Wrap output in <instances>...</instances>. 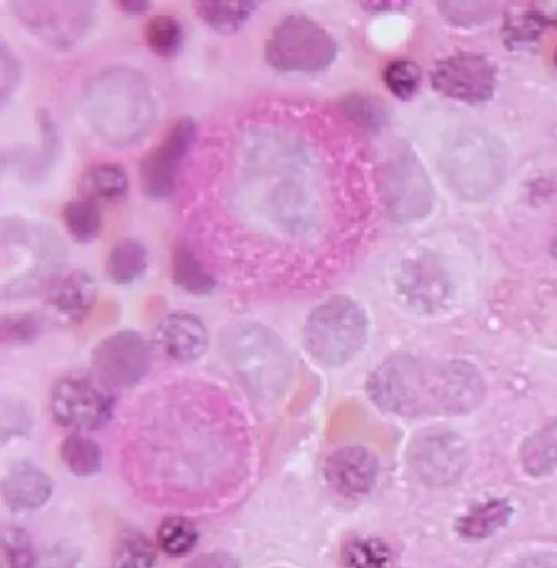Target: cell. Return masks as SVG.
<instances>
[{"instance_id": "1", "label": "cell", "mask_w": 557, "mask_h": 568, "mask_svg": "<svg viewBox=\"0 0 557 568\" xmlns=\"http://www.w3.org/2000/svg\"><path fill=\"white\" fill-rule=\"evenodd\" d=\"M252 123L234 142L233 162L224 185L227 204L262 234L307 247L320 224L314 200V165L306 138L293 128Z\"/></svg>"}, {"instance_id": "2", "label": "cell", "mask_w": 557, "mask_h": 568, "mask_svg": "<svg viewBox=\"0 0 557 568\" xmlns=\"http://www.w3.org/2000/svg\"><path fill=\"white\" fill-rule=\"evenodd\" d=\"M366 387L382 410L407 418L469 414L486 397V383L470 363H431L411 355L387 358Z\"/></svg>"}, {"instance_id": "3", "label": "cell", "mask_w": 557, "mask_h": 568, "mask_svg": "<svg viewBox=\"0 0 557 568\" xmlns=\"http://www.w3.org/2000/svg\"><path fill=\"white\" fill-rule=\"evenodd\" d=\"M82 110L95 134L115 148L143 140L154 126L158 102L140 71L112 68L89 79Z\"/></svg>"}, {"instance_id": "4", "label": "cell", "mask_w": 557, "mask_h": 568, "mask_svg": "<svg viewBox=\"0 0 557 568\" xmlns=\"http://www.w3.org/2000/svg\"><path fill=\"white\" fill-rule=\"evenodd\" d=\"M221 349L252 393L276 397L288 386L292 359L278 335L259 324H239L221 335Z\"/></svg>"}, {"instance_id": "5", "label": "cell", "mask_w": 557, "mask_h": 568, "mask_svg": "<svg viewBox=\"0 0 557 568\" xmlns=\"http://www.w3.org/2000/svg\"><path fill=\"white\" fill-rule=\"evenodd\" d=\"M504 144L483 130H465L443 148L440 168L463 200L479 201L496 192L504 179Z\"/></svg>"}, {"instance_id": "6", "label": "cell", "mask_w": 557, "mask_h": 568, "mask_svg": "<svg viewBox=\"0 0 557 568\" xmlns=\"http://www.w3.org/2000/svg\"><path fill=\"white\" fill-rule=\"evenodd\" d=\"M368 338L365 311L351 297H332L307 317L304 343L324 366H342L355 358Z\"/></svg>"}, {"instance_id": "7", "label": "cell", "mask_w": 557, "mask_h": 568, "mask_svg": "<svg viewBox=\"0 0 557 568\" xmlns=\"http://www.w3.org/2000/svg\"><path fill=\"white\" fill-rule=\"evenodd\" d=\"M337 57L334 37L303 13L285 17L265 43V61L280 72H323Z\"/></svg>"}, {"instance_id": "8", "label": "cell", "mask_w": 557, "mask_h": 568, "mask_svg": "<svg viewBox=\"0 0 557 568\" xmlns=\"http://www.w3.org/2000/svg\"><path fill=\"white\" fill-rule=\"evenodd\" d=\"M2 254L3 268H27L26 280L17 291L19 294L29 293L31 287L54 278L65 248L50 227L20 217H6L2 221Z\"/></svg>"}, {"instance_id": "9", "label": "cell", "mask_w": 557, "mask_h": 568, "mask_svg": "<svg viewBox=\"0 0 557 568\" xmlns=\"http://www.w3.org/2000/svg\"><path fill=\"white\" fill-rule=\"evenodd\" d=\"M379 193L391 220L414 223L431 214L434 186L422 162L409 151L399 152L379 172Z\"/></svg>"}, {"instance_id": "10", "label": "cell", "mask_w": 557, "mask_h": 568, "mask_svg": "<svg viewBox=\"0 0 557 568\" xmlns=\"http://www.w3.org/2000/svg\"><path fill=\"white\" fill-rule=\"evenodd\" d=\"M92 365L107 389H131L151 371L152 348L138 332H118L97 345Z\"/></svg>"}, {"instance_id": "11", "label": "cell", "mask_w": 557, "mask_h": 568, "mask_svg": "<svg viewBox=\"0 0 557 568\" xmlns=\"http://www.w3.org/2000/svg\"><path fill=\"white\" fill-rule=\"evenodd\" d=\"M20 22L53 47L71 48L93 23L90 2H13Z\"/></svg>"}, {"instance_id": "12", "label": "cell", "mask_w": 557, "mask_h": 568, "mask_svg": "<svg viewBox=\"0 0 557 568\" xmlns=\"http://www.w3.org/2000/svg\"><path fill=\"white\" fill-rule=\"evenodd\" d=\"M468 460L465 439L448 429L422 433L411 445L412 469L431 487L455 484L468 467Z\"/></svg>"}, {"instance_id": "13", "label": "cell", "mask_w": 557, "mask_h": 568, "mask_svg": "<svg viewBox=\"0 0 557 568\" xmlns=\"http://www.w3.org/2000/svg\"><path fill=\"white\" fill-rule=\"evenodd\" d=\"M199 126L192 118H180L161 144L144 155L140 164L143 192L151 199H168L175 190L182 162L192 151Z\"/></svg>"}, {"instance_id": "14", "label": "cell", "mask_w": 557, "mask_h": 568, "mask_svg": "<svg viewBox=\"0 0 557 568\" xmlns=\"http://www.w3.org/2000/svg\"><path fill=\"white\" fill-rule=\"evenodd\" d=\"M432 85L448 99L484 103L493 99L496 92L497 69L483 54H453L435 65L432 71Z\"/></svg>"}, {"instance_id": "15", "label": "cell", "mask_w": 557, "mask_h": 568, "mask_svg": "<svg viewBox=\"0 0 557 568\" xmlns=\"http://www.w3.org/2000/svg\"><path fill=\"white\" fill-rule=\"evenodd\" d=\"M51 414L65 428H99L113 414V397L88 377H64L51 393Z\"/></svg>"}, {"instance_id": "16", "label": "cell", "mask_w": 557, "mask_h": 568, "mask_svg": "<svg viewBox=\"0 0 557 568\" xmlns=\"http://www.w3.org/2000/svg\"><path fill=\"white\" fill-rule=\"evenodd\" d=\"M327 483L344 497H359L375 487L378 460L362 446H345L328 456L325 463Z\"/></svg>"}, {"instance_id": "17", "label": "cell", "mask_w": 557, "mask_h": 568, "mask_svg": "<svg viewBox=\"0 0 557 568\" xmlns=\"http://www.w3.org/2000/svg\"><path fill=\"white\" fill-rule=\"evenodd\" d=\"M401 290L411 306L422 313H435L452 297V283L435 260L422 258L409 263L401 278Z\"/></svg>"}, {"instance_id": "18", "label": "cell", "mask_w": 557, "mask_h": 568, "mask_svg": "<svg viewBox=\"0 0 557 568\" xmlns=\"http://www.w3.org/2000/svg\"><path fill=\"white\" fill-rule=\"evenodd\" d=\"M155 342L171 359L180 363L195 362L205 355L207 332L196 315L169 314L155 328Z\"/></svg>"}, {"instance_id": "19", "label": "cell", "mask_w": 557, "mask_h": 568, "mask_svg": "<svg viewBox=\"0 0 557 568\" xmlns=\"http://www.w3.org/2000/svg\"><path fill=\"white\" fill-rule=\"evenodd\" d=\"M2 491L7 505L12 510L31 511L43 507L50 500L53 487L50 477L43 470L38 469L29 460H23L9 470L2 484Z\"/></svg>"}, {"instance_id": "20", "label": "cell", "mask_w": 557, "mask_h": 568, "mask_svg": "<svg viewBox=\"0 0 557 568\" xmlns=\"http://www.w3.org/2000/svg\"><path fill=\"white\" fill-rule=\"evenodd\" d=\"M97 300V283L89 273L72 272L53 282L48 304L69 321L79 322L92 310Z\"/></svg>"}, {"instance_id": "21", "label": "cell", "mask_w": 557, "mask_h": 568, "mask_svg": "<svg viewBox=\"0 0 557 568\" xmlns=\"http://www.w3.org/2000/svg\"><path fill=\"white\" fill-rule=\"evenodd\" d=\"M259 2L249 0H206L196 2L195 12L206 27L221 34L235 33L257 12Z\"/></svg>"}, {"instance_id": "22", "label": "cell", "mask_w": 557, "mask_h": 568, "mask_svg": "<svg viewBox=\"0 0 557 568\" xmlns=\"http://www.w3.org/2000/svg\"><path fill=\"white\" fill-rule=\"evenodd\" d=\"M514 508L507 500H489L470 508L456 521V532L462 538L476 540L486 539L508 525Z\"/></svg>"}, {"instance_id": "23", "label": "cell", "mask_w": 557, "mask_h": 568, "mask_svg": "<svg viewBox=\"0 0 557 568\" xmlns=\"http://www.w3.org/2000/svg\"><path fill=\"white\" fill-rule=\"evenodd\" d=\"M172 275L176 286L199 296L213 293L217 286L216 278L207 272L192 245L185 241L175 244L174 255H172Z\"/></svg>"}, {"instance_id": "24", "label": "cell", "mask_w": 557, "mask_h": 568, "mask_svg": "<svg viewBox=\"0 0 557 568\" xmlns=\"http://www.w3.org/2000/svg\"><path fill=\"white\" fill-rule=\"evenodd\" d=\"M521 466L533 477L549 476L557 467V418L525 439Z\"/></svg>"}, {"instance_id": "25", "label": "cell", "mask_w": 557, "mask_h": 568, "mask_svg": "<svg viewBox=\"0 0 557 568\" xmlns=\"http://www.w3.org/2000/svg\"><path fill=\"white\" fill-rule=\"evenodd\" d=\"M148 270V251L140 241L117 242L107 258V272L117 284H131L143 278Z\"/></svg>"}, {"instance_id": "26", "label": "cell", "mask_w": 557, "mask_h": 568, "mask_svg": "<svg viewBox=\"0 0 557 568\" xmlns=\"http://www.w3.org/2000/svg\"><path fill=\"white\" fill-rule=\"evenodd\" d=\"M128 186L130 180L126 171L113 162L92 165L82 179L84 199L93 201H120L126 196Z\"/></svg>"}, {"instance_id": "27", "label": "cell", "mask_w": 557, "mask_h": 568, "mask_svg": "<svg viewBox=\"0 0 557 568\" xmlns=\"http://www.w3.org/2000/svg\"><path fill=\"white\" fill-rule=\"evenodd\" d=\"M61 216L69 235L79 244L97 241L102 232V213L97 206V201L84 199V196L69 201L62 207Z\"/></svg>"}, {"instance_id": "28", "label": "cell", "mask_w": 557, "mask_h": 568, "mask_svg": "<svg viewBox=\"0 0 557 568\" xmlns=\"http://www.w3.org/2000/svg\"><path fill=\"white\" fill-rule=\"evenodd\" d=\"M61 457L65 467L75 476H93L102 469V449L82 433H72L64 439Z\"/></svg>"}, {"instance_id": "29", "label": "cell", "mask_w": 557, "mask_h": 568, "mask_svg": "<svg viewBox=\"0 0 557 568\" xmlns=\"http://www.w3.org/2000/svg\"><path fill=\"white\" fill-rule=\"evenodd\" d=\"M38 124H40L41 141H43L40 154H31V161L22 164V179L29 183H38L47 179L58 154L57 126L44 110L41 112L38 110Z\"/></svg>"}, {"instance_id": "30", "label": "cell", "mask_w": 557, "mask_h": 568, "mask_svg": "<svg viewBox=\"0 0 557 568\" xmlns=\"http://www.w3.org/2000/svg\"><path fill=\"white\" fill-rule=\"evenodd\" d=\"M144 38L152 54L172 59L182 50L185 31L175 17L158 16L149 20Z\"/></svg>"}, {"instance_id": "31", "label": "cell", "mask_w": 557, "mask_h": 568, "mask_svg": "<svg viewBox=\"0 0 557 568\" xmlns=\"http://www.w3.org/2000/svg\"><path fill=\"white\" fill-rule=\"evenodd\" d=\"M155 564L158 554L146 536L138 531H126L120 536L113 550V567L154 568Z\"/></svg>"}, {"instance_id": "32", "label": "cell", "mask_w": 557, "mask_h": 568, "mask_svg": "<svg viewBox=\"0 0 557 568\" xmlns=\"http://www.w3.org/2000/svg\"><path fill=\"white\" fill-rule=\"evenodd\" d=\"M158 540L168 556L183 557L195 549L199 531L192 521L185 518H168L159 526Z\"/></svg>"}, {"instance_id": "33", "label": "cell", "mask_w": 557, "mask_h": 568, "mask_svg": "<svg viewBox=\"0 0 557 568\" xmlns=\"http://www.w3.org/2000/svg\"><path fill=\"white\" fill-rule=\"evenodd\" d=\"M391 557L389 546L382 539H352L344 547V562L348 568H386Z\"/></svg>"}, {"instance_id": "34", "label": "cell", "mask_w": 557, "mask_h": 568, "mask_svg": "<svg viewBox=\"0 0 557 568\" xmlns=\"http://www.w3.org/2000/svg\"><path fill=\"white\" fill-rule=\"evenodd\" d=\"M383 81L394 97L411 100L421 89L422 71L409 59H394L384 69Z\"/></svg>"}, {"instance_id": "35", "label": "cell", "mask_w": 557, "mask_h": 568, "mask_svg": "<svg viewBox=\"0 0 557 568\" xmlns=\"http://www.w3.org/2000/svg\"><path fill=\"white\" fill-rule=\"evenodd\" d=\"M555 20L549 19L545 13L539 10H525L518 16L508 19L507 27H505V38L507 43H528L541 34L546 27L551 26Z\"/></svg>"}, {"instance_id": "36", "label": "cell", "mask_w": 557, "mask_h": 568, "mask_svg": "<svg viewBox=\"0 0 557 568\" xmlns=\"http://www.w3.org/2000/svg\"><path fill=\"white\" fill-rule=\"evenodd\" d=\"M33 550L29 536L20 529H6L2 532V568H33Z\"/></svg>"}, {"instance_id": "37", "label": "cell", "mask_w": 557, "mask_h": 568, "mask_svg": "<svg viewBox=\"0 0 557 568\" xmlns=\"http://www.w3.org/2000/svg\"><path fill=\"white\" fill-rule=\"evenodd\" d=\"M43 321L38 315L23 314L3 317L0 324V335L3 343H29L38 337Z\"/></svg>"}, {"instance_id": "38", "label": "cell", "mask_w": 557, "mask_h": 568, "mask_svg": "<svg viewBox=\"0 0 557 568\" xmlns=\"http://www.w3.org/2000/svg\"><path fill=\"white\" fill-rule=\"evenodd\" d=\"M0 100L6 106L10 97L16 93L20 84V64L16 54L10 51L9 44L2 41V53H0Z\"/></svg>"}, {"instance_id": "39", "label": "cell", "mask_w": 557, "mask_h": 568, "mask_svg": "<svg viewBox=\"0 0 557 568\" xmlns=\"http://www.w3.org/2000/svg\"><path fill=\"white\" fill-rule=\"evenodd\" d=\"M345 113L359 126L376 130L382 126L383 110L378 103L368 100V97H353L345 103Z\"/></svg>"}, {"instance_id": "40", "label": "cell", "mask_w": 557, "mask_h": 568, "mask_svg": "<svg viewBox=\"0 0 557 568\" xmlns=\"http://www.w3.org/2000/svg\"><path fill=\"white\" fill-rule=\"evenodd\" d=\"M183 568H241L237 557L227 552L203 554Z\"/></svg>"}, {"instance_id": "41", "label": "cell", "mask_w": 557, "mask_h": 568, "mask_svg": "<svg viewBox=\"0 0 557 568\" xmlns=\"http://www.w3.org/2000/svg\"><path fill=\"white\" fill-rule=\"evenodd\" d=\"M149 2H117V7L126 13H144L149 9Z\"/></svg>"}, {"instance_id": "42", "label": "cell", "mask_w": 557, "mask_h": 568, "mask_svg": "<svg viewBox=\"0 0 557 568\" xmlns=\"http://www.w3.org/2000/svg\"><path fill=\"white\" fill-rule=\"evenodd\" d=\"M517 568H557L553 566H548V564L545 562H538V560H529L527 564H521L520 567Z\"/></svg>"}, {"instance_id": "43", "label": "cell", "mask_w": 557, "mask_h": 568, "mask_svg": "<svg viewBox=\"0 0 557 568\" xmlns=\"http://www.w3.org/2000/svg\"><path fill=\"white\" fill-rule=\"evenodd\" d=\"M555 61H556V65H557V51H556V58H555Z\"/></svg>"}]
</instances>
